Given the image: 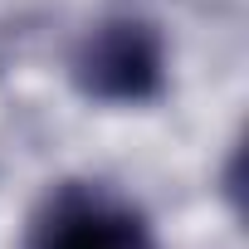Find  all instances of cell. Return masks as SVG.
<instances>
[{
    "instance_id": "6da1fadb",
    "label": "cell",
    "mask_w": 249,
    "mask_h": 249,
    "mask_svg": "<svg viewBox=\"0 0 249 249\" xmlns=\"http://www.w3.org/2000/svg\"><path fill=\"white\" fill-rule=\"evenodd\" d=\"M78 78L98 98H122V103L152 98L161 83V49L147 25H132V20L103 25L78 59Z\"/></svg>"
},
{
    "instance_id": "7a4b0ae2",
    "label": "cell",
    "mask_w": 249,
    "mask_h": 249,
    "mask_svg": "<svg viewBox=\"0 0 249 249\" xmlns=\"http://www.w3.org/2000/svg\"><path fill=\"white\" fill-rule=\"evenodd\" d=\"M35 249H152V234L127 205L69 191L39 220Z\"/></svg>"
}]
</instances>
